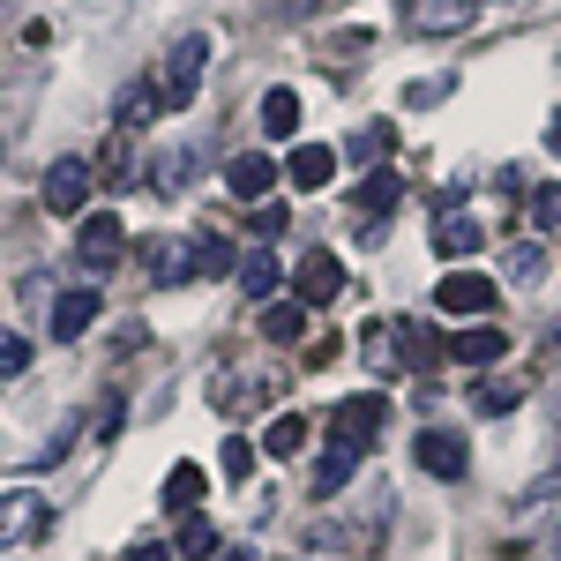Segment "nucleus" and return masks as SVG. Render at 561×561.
<instances>
[{
	"instance_id": "obj_1",
	"label": "nucleus",
	"mask_w": 561,
	"mask_h": 561,
	"mask_svg": "<svg viewBox=\"0 0 561 561\" xmlns=\"http://www.w3.org/2000/svg\"><path fill=\"white\" fill-rule=\"evenodd\" d=\"M203 68H210V38L187 31V38L165 53V76H158V83H165V105H187V98L203 90Z\"/></svg>"
},
{
	"instance_id": "obj_2",
	"label": "nucleus",
	"mask_w": 561,
	"mask_h": 561,
	"mask_svg": "<svg viewBox=\"0 0 561 561\" xmlns=\"http://www.w3.org/2000/svg\"><path fill=\"white\" fill-rule=\"evenodd\" d=\"M128 248V225H121V210H90L83 225H76V262L83 270H113V255Z\"/></svg>"
},
{
	"instance_id": "obj_3",
	"label": "nucleus",
	"mask_w": 561,
	"mask_h": 561,
	"mask_svg": "<svg viewBox=\"0 0 561 561\" xmlns=\"http://www.w3.org/2000/svg\"><path fill=\"white\" fill-rule=\"evenodd\" d=\"M397 195H404V180L389 173V165H375V173L359 180V195H352V225H359V232L375 240V232H382V217L397 210Z\"/></svg>"
},
{
	"instance_id": "obj_4",
	"label": "nucleus",
	"mask_w": 561,
	"mask_h": 561,
	"mask_svg": "<svg viewBox=\"0 0 561 561\" xmlns=\"http://www.w3.org/2000/svg\"><path fill=\"white\" fill-rule=\"evenodd\" d=\"M337 293H345V262L322 255V248L300 255V270H293V300H300V307H330Z\"/></svg>"
},
{
	"instance_id": "obj_5",
	"label": "nucleus",
	"mask_w": 561,
	"mask_h": 561,
	"mask_svg": "<svg viewBox=\"0 0 561 561\" xmlns=\"http://www.w3.org/2000/svg\"><path fill=\"white\" fill-rule=\"evenodd\" d=\"M434 307H442V314H494V277H479V270H449V277L434 285Z\"/></svg>"
},
{
	"instance_id": "obj_6",
	"label": "nucleus",
	"mask_w": 561,
	"mask_h": 561,
	"mask_svg": "<svg viewBox=\"0 0 561 561\" xmlns=\"http://www.w3.org/2000/svg\"><path fill=\"white\" fill-rule=\"evenodd\" d=\"M412 465H420L427 479H465V465H472V457H465V442H457L449 427H420V442H412Z\"/></svg>"
},
{
	"instance_id": "obj_7",
	"label": "nucleus",
	"mask_w": 561,
	"mask_h": 561,
	"mask_svg": "<svg viewBox=\"0 0 561 561\" xmlns=\"http://www.w3.org/2000/svg\"><path fill=\"white\" fill-rule=\"evenodd\" d=\"M83 203H90V165L83 158H60V165L45 173V210L53 217H83Z\"/></svg>"
},
{
	"instance_id": "obj_8",
	"label": "nucleus",
	"mask_w": 561,
	"mask_h": 561,
	"mask_svg": "<svg viewBox=\"0 0 561 561\" xmlns=\"http://www.w3.org/2000/svg\"><path fill=\"white\" fill-rule=\"evenodd\" d=\"M486 248V225H479L472 210H442L434 217V255L442 262H465V255H479Z\"/></svg>"
},
{
	"instance_id": "obj_9",
	"label": "nucleus",
	"mask_w": 561,
	"mask_h": 561,
	"mask_svg": "<svg viewBox=\"0 0 561 561\" xmlns=\"http://www.w3.org/2000/svg\"><path fill=\"white\" fill-rule=\"evenodd\" d=\"M404 23H412V31H434V38H449V31L479 23V0H404Z\"/></svg>"
},
{
	"instance_id": "obj_10",
	"label": "nucleus",
	"mask_w": 561,
	"mask_h": 561,
	"mask_svg": "<svg viewBox=\"0 0 561 561\" xmlns=\"http://www.w3.org/2000/svg\"><path fill=\"white\" fill-rule=\"evenodd\" d=\"M382 420H389V397H382V389H359V397H345V404H337V434H345V442H359V449L382 434Z\"/></svg>"
},
{
	"instance_id": "obj_11",
	"label": "nucleus",
	"mask_w": 561,
	"mask_h": 561,
	"mask_svg": "<svg viewBox=\"0 0 561 561\" xmlns=\"http://www.w3.org/2000/svg\"><path fill=\"white\" fill-rule=\"evenodd\" d=\"M90 322H98V293H90V285H68V293L53 300V314H45V330H53L60 345H76Z\"/></svg>"
},
{
	"instance_id": "obj_12",
	"label": "nucleus",
	"mask_w": 561,
	"mask_h": 561,
	"mask_svg": "<svg viewBox=\"0 0 561 561\" xmlns=\"http://www.w3.org/2000/svg\"><path fill=\"white\" fill-rule=\"evenodd\" d=\"M150 180L165 187V195H180V187H195L203 180V142H173L158 165H150Z\"/></svg>"
},
{
	"instance_id": "obj_13",
	"label": "nucleus",
	"mask_w": 561,
	"mask_h": 561,
	"mask_svg": "<svg viewBox=\"0 0 561 561\" xmlns=\"http://www.w3.org/2000/svg\"><path fill=\"white\" fill-rule=\"evenodd\" d=\"M31 531H45V502L38 494H0V547H15Z\"/></svg>"
},
{
	"instance_id": "obj_14",
	"label": "nucleus",
	"mask_w": 561,
	"mask_h": 561,
	"mask_svg": "<svg viewBox=\"0 0 561 561\" xmlns=\"http://www.w3.org/2000/svg\"><path fill=\"white\" fill-rule=\"evenodd\" d=\"M330 173H337V150H330V142H300V150L285 158V180H293V187H330Z\"/></svg>"
},
{
	"instance_id": "obj_15",
	"label": "nucleus",
	"mask_w": 561,
	"mask_h": 561,
	"mask_svg": "<svg viewBox=\"0 0 561 561\" xmlns=\"http://www.w3.org/2000/svg\"><path fill=\"white\" fill-rule=\"evenodd\" d=\"M187 277H203L195 270V240H158L150 248V285H187Z\"/></svg>"
},
{
	"instance_id": "obj_16",
	"label": "nucleus",
	"mask_w": 561,
	"mask_h": 561,
	"mask_svg": "<svg viewBox=\"0 0 561 561\" xmlns=\"http://www.w3.org/2000/svg\"><path fill=\"white\" fill-rule=\"evenodd\" d=\"M158 113H165V83H158V76H142V83H128L121 90V128H150V121H158Z\"/></svg>"
},
{
	"instance_id": "obj_17",
	"label": "nucleus",
	"mask_w": 561,
	"mask_h": 561,
	"mask_svg": "<svg viewBox=\"0 0 561 561\" xmlns=\"http://www.w3.org/2000/svg\"><path fill=\"white\" fill-rule=\"evenodd\" d=\"M270 180H277V165H270L262 150H240V158L225 165V187H232V195H248V203H262V195H270Z\"/></svg>"
},
{
	"instance_id": "obj_18",
	"label": "nucleus",
	"mask_w": 561,
	"mask_h": 561,
	"mask_svg": "<svg viewBox=\"0 0 561 561\" xmlns=\"http://www.w3.org/2000/svg\"><path fill=\"white\" fill-rule=\"evenodd\" d=\"M359 457H367V449H359V442H345V434H337V442H330V449H322V465H314V494H337V486H345V479L359 472Z\"/></svg>"
},
{
	"instance_id": "obj_19",
	"label": "nucleus",
	"mask_w": 561,
	"mask_h": 561,
	"mask_svg": "<svg viewBox=\"0 0 561 561\" xmlns=\"http://www.w3.org/2000/svg\"><path fill=\"white\" fill-rule=\"evenodd\" d=\"M232 277H240V293H248V300H277V285H285V270H277V255H240L232 262Z\"/></svg>"
},
{
	"instance_id": "obj_20",
	"label": "nucleus",
	"mask_w": 561,
	"mask_h": 561,
	"mask_svg": "<svg viewBox=\"0 0 561 561\" xmlns=\"http://www.w3.org/2000/svg\"><path fill=\"white\" fill-rule=\"evenodd\" d=\"M449 352H457L465 367H494V359L510 352V337H502L494 322H479V330H457V337H449Z\"/></svg>"
},
{
	"instance_id": "obj_21",
	"label": "nucleus",
	"mask_w": 561,
	"mask_h": 561,
	"mask_svg": "<svg viewBox=\"0 0 561 561\" xmlns=\"http://www.w3.org/2000/svg\"><path fill=\"white\" fill-rule=\"evenodd\" d=\"M389 150H397V128H389V121H367V128H359V135L345 142V158L359 165V173H375V165H382Z\"/></svg>"
},
{
	"instance_id": "obj_22",
	"label": "nucleus",
	"mask_w": 561,
	"mask_h": 561,
	"mask_svg": "<svg viewBox=\"0 0 561 561\" xmlns=\"http://www.w3.org/2000/svg\"><path fill=\"white\" fill-rule=\"evenodd\" d=\"M262 135H270V142L300 135V90H270V98H262Z\"/></svg>"
},
{
	"instance_id": "obj_23",
	"label": "nucleus",
	"mask_w": 561,
	"mask_h": 561,
	"mask_svg": "<svg viewBox=\"0 0 561 561\" xmlns=\"http://www.w3.org/2000/svg\"><path fill=\"white\" fill-rule=\"evenodd\" d=\"M307 412H277V420H270V434H262V449H270V457H300L307 449Z\"/></svg>"
},
{
	"instance_id": "obj_24",
	"label": "nucleus",
	"mask_w": 561,
	"mask_h": 561,
	"mask_svg": "<svg viewBox=\"0 0 561 561\" xmlns=\"http://www.w3.org/2000/svg\"><path fill=\"white\" fill-rule=\"evenodd\" d=\"M502 277H510V285H539V277H547V248H539V240H510Z\"/></svg>"
},
{
	"instance_id": "obj_25",
	"label": "nucleus",
	"mask_w": 561,
	"mask_h": 561,
	"mask_svg": "<svg viewBox=\"0 0 561 561\" xmlns=\"http://www.w3.org/2000/svg\"><path fill=\"white\" fill-rule=\"evenodd\" d=\"M300 330H307V307L300 300H270V307H262V337H270V345H293Z\"/></svg>"
},
{
	"instance_id": "obj_26",
	"label": "nucleus",
	"mask_w": 561,
	"mask_h": 561,
	"mask_svg": "<svg viewBox=\"0 0 561 561\" xmlns=\"http://www.w3.org/2000/svg\"><path fill=\"white\" fill-rule=\"evenodd\" d=\"M524 404V382H486V389H472V412L479 420H502V412H517Z\"/></svg>"
},
{
	"instance_id": "obj_27",
	"label": "nucleus",
	"mask_w": 561,
	"mask_h": 561,
	"mask_svg": "<svg viewBox=\"0 0 561 561\" xmlns=\"http://www.w3.org/2000/svg\"><path fill=\"white\" fill-rule=\"evenodd\" d=\"M180 561H203V554H217V531L203 517H195V510H187V517H180V547H173Z\"/></svg>"
},
{
	"instance_id": "obj_28",
	"label": "nucleus",
	"mask_w": 561,
	"mask_h": 561,
	"mask_svg": "<svg viewBox=\"0 0 561 561\" xmlns=\"http://www.w3.org/2000/svg\"><path fill=\"white\" fill-rule=\"evenodd\" d=\"M165 502H173L180 517H187V510L203 502V472H195V465H173V472H165Z\"/></svg>"
},
{
	"instance_id": "obj_29",
	"label": "nucleus",
	"mask_w": 561,
	"mask_h": 561,
	"mask_svg": "<svg viewBox=\"0 0 561 561\" xmlns=\"http://www.w3.org/2000/svg\"><path fill=\"white\" fill-rule=\"evenodd\" d=\"M449 83H457V76H420V83H404V105H412V113H427V105L449 98Z\"/></svg>"
},
{
	"instance_id": "obj_30",
	"label": "nucleus",
	"mask_w": 561,
	"mask_h": 561,
	"mask_svg": "<svg viewBox=\"0 0 561 561\" xmlns=\"http://www.w3.org/2000/svg\"><path fill=\"white\" fill-rule=\"evenodd\" d=\"M322 8H330V0H262V15H270V23H314Z\"/></svg>"
},
{
	"instance_id": "obj_31",
	"label": "nucleus",
	"mask_w": 561,
	"mask_h": 561,
	"mask_svg": "<svg viewBox=\"0 0 561 561\" xmlns=\"http://www.w3.org/2000/svg\"><path fill=\"white\" fill-rule=\"evenodd\" d=\"M195 270H203V277H225V270H232V248H225L217 232H203V240H195Z\"/></svg>"
},
{
	"instance_id": "obj_32",
	"label": "nucleus",
	"mask_w": 561,
	"mask_h": 561,
	"mask_svg": "<svg viewBox=\"0 0 561 561\" xmlns=\"http://www.w3.org/2000/svg\"><path fill=\"white\" fill-rule=\"evenodd\" d=\"M217 465H225V479H232V486H240V479L255 472V442H240V434H232V442H225V457H217Z\"/></svg>"
},
{
	"instance_id": "obj_33",
	"label": "nucleus",
	"mask_w": 561,
	"mask_h": 561,
	"mask_svg": "<svg viewBox=\"0 0 561 561\" xmlns=\"http://www.w3.org/2000/svg\"><path fill=\"white\" fill-rule=\"evenodd\" d=\"M23 367H31V337L0 330V375H23Z\"/></svg>"
},
{
	"instance_id": "obj_34",
	"label": "nucleus",
	"mask_w": 561,
	"mask_h": 561,
	"mask_svg": "<svg viewBox=\"0 0 561 561\" xmlns=\"http://www.w3.org/2000/svg\"><path fill=\"white\" fill-rule=\"evenodd\" d=\"M524 210H531V225H561V187H539Z\"/></svg>"
},
{
	"instance_id": "obj_35",
	"label": "nucleus",
	"mask_w": 561,
	"mask_h": 561,
	"mask_svg": "<svg viewBox=\"0 0 561 561\" xmlns=\"http://www.w3.org/2000/svg\"><path fill=\"white\" fill-rule=\"evenodd\" d=\"M248 225H255V240H277V232H285V203H262Z\"/></svg>"
},
{
	"instance_id": "obj_36",
	"label": "nucleus",
	"mask_w": 561,
	"mask_h": 561,
	"mask_svg": "<svg viewBox=\"0 0 561 561\" xmlns=\"http://www.w3.org/2000/svg\"><path fill=\"white\" fill-rule=\"evenodd\" d=\"M121 561H173V547H158V539H135Z\"/></svg>"
},
{
	"instance_id": "obj_37",
	"label": "nucleus",
	"mask_w": 561,
	"mask_h": 561,
	"mask_svg": "<svg viewBox=\"0 0 561 561\" xmlns=\"http://www.w3.org/2000/svg\"><path fill=\"white\" fill-rule=\"evenodd\" d=\"M547 150H554V158H561V113H554V121H547Z\"/></svg>"
},
{
	"instance_id": "obj_38",
	"label": "nucleus",
	"mask_w": 561,
	"mask_h": 561,
	"mask_svg": "<svg viewBox=\"0 0 561 561\" xmlns=\"http://www.w3.org/2000/svg\"><path fill=\"white\" fill-rule=\"evenodd\" d=\"M217 561H255V554H248V547H225V554H217Z\"/></svg>"
},
{
	"instance_id": "obj_39",
	"label": "nucleus",
	"mask_w": 561,
	"mask_h": 561,
	"mask_svg": "<svg viewBox=\"0 0 561 561\" xmlns=\"http://www.w3.org/2000/svg\"><path fill=\"white\" fill-rule=\"evenodd\" d=\"M554 561H561V531H554Z\"/></svg>"
}]
</instances>
